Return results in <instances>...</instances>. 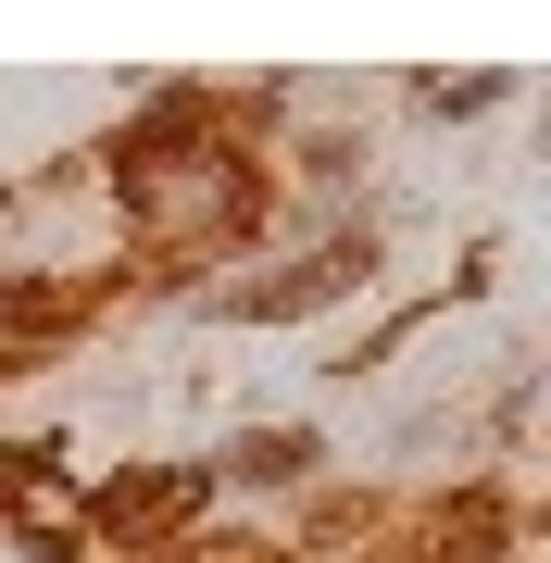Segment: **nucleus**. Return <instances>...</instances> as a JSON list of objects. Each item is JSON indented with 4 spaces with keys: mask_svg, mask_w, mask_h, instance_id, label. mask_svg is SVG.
Returning a JSON list of instances; mask_svg holds the SVG:
<instances>
[{
    "mask_svg": "<svg viewBox=\"0 0 551 563\" xmlns=\"http://www.w3.org/2000/svg\"><path fill=\"white\" fill-rule=\"evenodd\" d=\"M427 101H439V113H489V101H502V76H439Z\"/></svg>",
    "mask_w": 551,
    "mask_h": 563,
    "instance_id": "obj_3",
    "label": "nucleus"
},
{
    "mask_svg": "<svg viewBox=\"0 0 551 563\" xmlns=\"http://www.w3.org/2000/svg\"><path fill=\"white\" fill-rule=\"evenodd\" d=\"M239 476H264V488L313 476V439H301V426H264V439H239Z\"/></svg>",
    "mask_w": 551,
    "mask_h": 563,
    "instance_id": "obj_2",
    "label": "nucleus"
},
{
    "mask_svg": "<svg viewBox=\"0 0 551 563\" xmlns=\"http://www.w3.org/2000/svg\"><path fill=\"white\" fill-rule=\"evenodd\" d=\"M364 239H327V251H313V263H288V276H264V288H239V301H225V313H313V301H339V288H364Z\"/></svg>",
    "mask_w": 551,
    "mask_h": 563,
    "instance_id": "obj_1",
    "label": "nucleus"
}]
</instances>
